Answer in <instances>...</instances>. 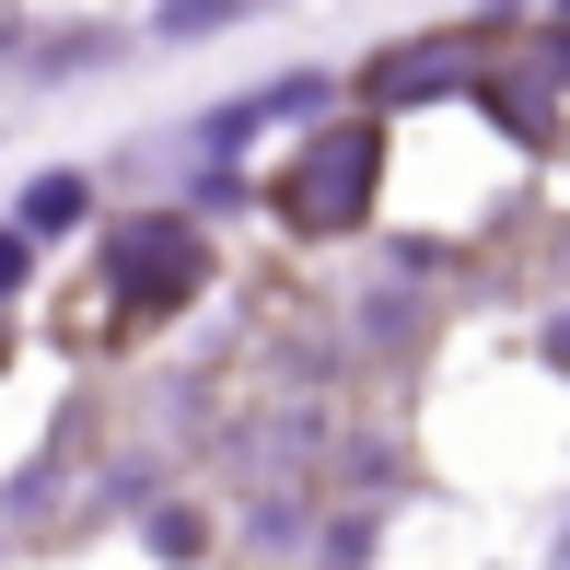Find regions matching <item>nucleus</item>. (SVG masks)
I'll list each match as a JSON object with an SVG mask.
<instances>
[{
    "label": "nucleus",
    "mask_w": 570,
    "mask_h": 570,
    "mask_svg": "<svg viewBox=\"0 0 570 570\" xmlns=\"http://www.w3.org/2000/svg\"><path fill=\"white\" fill-rule=\"evenodd\" d=\"M373 164H384V140H373L361 117H350V128H326V140L303 151L292 175H279V210H292L303 233H338V222L373 210Z\"/></svg>",
    "instance_id": "f257e3e1"
},
{
    "label": "nucleus",
    "mask_w": 570,
    "mask_h": 570,
    "mask_svg": "<svg viewBox=\"0 0 570 570\" xmlns=\"http://www.w3.org/2000/svg\"><path fill=\"white\" fill-rule=\"evenodd\" d=\"M23 222H36V233H59V222H82V175H47V187L23 198Z\"/></svg>",
    "instance_id": "20e7f679"
},
{
    "label": "nucleus",
    "mask_w": 570,
    "mask_h": 570,
    "mask_svg": "<svg viewBox=\"0 0 570 570\" xmlns=\"http://www.w3.org/2000/svg\"><path fill=\"white\" fill-rule=\"evenodd\" d=\"M559 70H570V47H559Z\"/></svg>",
    "instance_id": "39448f33"
},
{
    "label": "nucleus",
    "mask_w": 570,
    "mask_h": 570,
    "mask_svg": "<svg viewBox=\"0 0 570 570\" xmlns=\"http://www.w3.org/2000/svg\"><path fill=\"white\" fill-rule=\"evenodd\" d=\"M187 279H198V245H187V222H140V233H117V303H187Z\"/></svg>",
    "instance_id": "f03ea898"
},
{
    "label": "nucleus",
    "mask_w": 570,
    "mask_h": 570,
    "mask_svg": "<svg viewBox=\"0 0 570 570\" xmlns=\"http://www.w3.org/2000/svg\"><path fill=\"white\" fill-rule=\"evenodd\" d=\"M478 70V36H431V47H396V59H373V106H420V94H443Z\"/></svg>",
    "instance_id": "7ed1b4c3"
}]
</instances>
